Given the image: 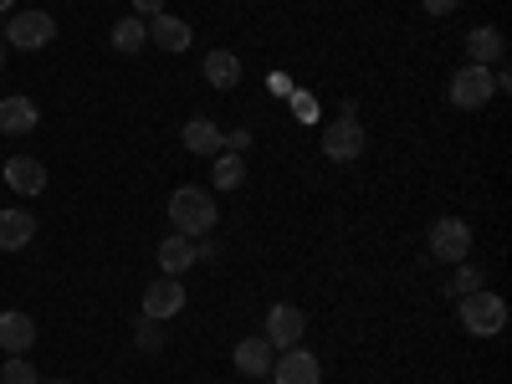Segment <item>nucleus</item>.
I'll return each mask as SVG.
<instances>
[{"label":"nucleus","instance_id":"nucleus-1","mask_svg":"<svg viewBox=\"0 0 512 384\" xmlns=\"http://www.w3.org/2000/svg\"><path fill=\"white\" fill-rule=\"evenodd\" d=\"M216 221H221V205H216V195H210V190L180 185L175 195H169V226H175V236L200 241V236L216 231Z\"/></svg>","mask_w":512,"mask_h":384},{"label":"nucleus","instance_id":"nucleus-2","mask_svg":"<svg viewBox=\"0 0 512 384\" xmlns=\"http://www.w3.org/2000/svg\"><path fill=\"white\" fill-rule=\"evenodd\" d=\"M456 318H461V328L472 333V338H497L502 328H507V303L497 292H466V297H456Z\"/></svg>","mask_w":512,"mask_h":384},{"label":"nucleus","instance_id":"nucleus-3","mask_svg":"<svg viewBox=\"0 0 512 384\" xmlns=\"http://www.w3.org/2000/svg\"><path fill=\"white\" fill-rule=\"evenodd\" d=\"M446 98H451V108H461V113H482V108L497 98V88H492V67H477V62L456 67Z\"/></svg>","mask_w":512,"mask_h":384},{"label":"nucleus","instance_id":"nucleus-4","mask_svg":"<svg viewBox=\"0 0 512 384\" xmlns=\"http://www.w3.org/2000/svg\"><path fill=\"white\" fill-rule=\"evenodd\" d=\"M369 149V134H364V123L354 113H338L333 123H323V154L333 164H359Z\"/></svg>","mask_w":512,"mask_h":384},{"label":"nucleus","instance_id":"nucleus-5","mask_svg":"<svg viewBox=\"0 0 512 384\" xmlns=\"http://www.w3.org/2000/svg\"><path fill=\"white\" fill-rule=\"evenodd\" d=\"M52 36H57V21L47 11H16L6 31H0V41L16 52H41V47H52Z\"/></svg>","mask_w":512,"mask_h":384},{"label":"nucleus","instance_id":"nucleus-6","mask_svg":"<svg viewBox=\"0 0 512 384\" xmlns=\"http://www.w3.org/2000/svg\"><path fill=\"white\" fill-rule=\"evenodd\" d=\"M431 256H436V262H446V267L466 262V256H472V226H466L461 216H441L431 226Z\"/></svg>","mask_w":512,"mask_h":384},{"label":"nucleus","instance_id":"nucleus-7","mask_svg":"<svg viewBox=\"0 0 512 384\" xmlns=\"http://www.w3.org/2000/svg\"><path fill=\"white\" fill-rule=\"evenodd\" d=\"M303 333H308V318H303V308H297V303H272V308H267L262 338H267L277 354L292 349V344H303Z\"/></svg>","mask_w":512,"mask_h":384},{"label":"nucleus","instance_id":"nucleus-8","mask_svg":"<svg viewBox=\"0 0 512 384\" xmlns=\"http://www.w3.org/2000/svg\"><path fill=\"white\" fill-rule=\"evenodd\" d=\"M272 379H277V384H323V364H318L313 349L292 344V349H282V354L272 359Z\"/></svg>","mask_w":512,"mask_h":384},{"label":"nucleus","instance_id":"nucleus-9","mask_svg":"<svg viewBox=\"0 0 512 384\" xmlns=\"http://www.w3.org/2000/svg\"><path fill=\"white\" fill-rule=\"evenodd\" d=\"M180 308H185V282L180 277H154L144 287V318L164 323V318H175Z\"/></svg>","mask_w":512,"mask_h":384},{"label":"nucleus","instance_id":"nucleus-10","mask_svg":"<svg viewBox=\"0 0 512 384\" xmlns=\"http://www.w3.org/2000/svg\"><path fill=\"white\" fill-rule=\"evenodd\" d=\"M231 359H236V374H246V379H267V374H272V359H277V349L267 344L262 333H251V338H236Z\"/></svg>","mask_w":512,"mask_h":384},{"label":"nucleus","instance_id":"nucleus-11","mask_svg":"<svg viewBox=\"0 0 512 384\" xmlns=\"http://www.w3.org/2000/svg\"><path fill=\"white\" fill-rule=\"evenodd\" d=\"M149 41L159 52H169V57H180V52H190V41H195V31H190V21L185 16H169V11H159L154 21H149Z\"/></svg>","mask_w":512,"mask_h":384},{"label":"nucleus","instance_id":"nucleus-12","mask_svg":"<svg viewBox=\"0 0 512 384\" xmlns=\"http://www.w3.org/2000/svg\"><path fill=\"white\" fill-rule=\"evenodd\" d=\"M502 57H507L502 26H472V31H466V62H477V67H502Z\"/></svg>","mask_w":512,"mask_h":384},{"label":"nucleus","instance_id":"nucleus-13","mask_svg":"<svg viewBox=\"0 0 512 384\" xmlns=\"http://www.w3.org/2000/svg\"><path fill=\"white\" fill-rule=\"evenodd\" d=\"M31 344H36V318L21 308L0 313V354H31Z\"/></svg>","mask_w":512,"mask_h":384},{"label":"nucleus","instance_id":"nucleus-14","mask_svg":"<svg viewBox=\"0 0 512 384\" xmlns=\"http://www.w3.org/2000/svg\"><path fill=\"white\" fill-rule=\"evenodd\" d=\"M36 123H41V108H36L31 98H21V93L0 98V134L26 139V134H36Z\"/></svg>","mask_w":512,"mask_h":384},{"label":"nucleus","instance_id":"nucleus-15","mask_svg":"<svg viewBox=\"0 0 512 384\" xmlns=\"http://www.w3.org/2000/svg\"><path fill=\"white\" fill-rule=\"evenodd\" d=\"M200 72H205V82H210V88H216V93H236V88H241V57H236L231 47H216V52H205Z\"/></svg>","mask_w":512,"mask_h":384},{"label":"nucleus","instance_id":"nucleus-16","mask_svg":"<svg viewBox=\"0 0 512 384\" xmlns=\"http://www.w3.org/2000/svg\"><path fill=\"white\" fill-rule=\"evenodd\" d=\"M6 185H11V195H41L47 190V164L31 159V154H11L6 159Z\"/></svg>","mask_w":512,"mask_h":384},{"label":"nucleus","instance_id":"nucleus-17","mask_svg":"<svg viewBox=\"0 0 512 384\" xmlns=\"http://www.w3.org/2000/svg\"><path fill=\"white\" fill-rule=\"evenodd\" d=\"M31 236H36V216L26 205L0 210V251H21V246H31Z\"/></svg>","mask_w":512,"mask_h":384},{"label":"nucleus","instance_id":"nucleus-18","mask_svg":"<svg viewBox=\"0 0 512 384\" xmlns=\"http://www.w3.org/2000/svg\"><path fill=\"white\" fill-rule=\"evenodd\" d=\"M154 256H159V272L164 277H185L195 267V241L190 236H164Z\"/></svg>","mask_w":512,"mask_h":384},{"label":"nucleus","instance_id":"nucleus-19","mask_svg":"<svg viewBox=\"0 0 512 384\" xmlns=\"http://www.w3.org/2000/svg\"><path fill=\"white\" fill-rule=\"evenodd\" d=\"M180 139H185V149H190V154H200V159H216V154L226 149V134H221V128L210 123V118H190Z\"/></svg>","mask_w":512,"mask_h":384},{"label":"nucleus","instance_id":"nucleus-20","mask_svg":"<svg viewBox=\"0 0 512 384\" xmlns=\"http://www.w3.org/2000/svg\"><path fill=\"white\" fill-rule=\"evenodd\" d=\"M210 185H216L221 195H236L246 185V159L231 154V149H221L216 159H210Z\"/></svg>","mask_w":512,"mask_h":384},{"label":"nucleus","instance_id":"nucleus-21","mask_svg":"<svg viewBox=\"0 0 512 384\" xmlns=\"http://www.w3.org/2000/svg\"><path fill=\"white\" fill-rule=\"evenodd\" d=\"M113 52L118 57H139L144 47H149V21H139V16H123V21H113Z\"/></svg>","mask_w":512,"mask_h":384},{"label":"nucleus","instance_id":"nucleus-22","mask_svg":"<svg viewBox=\"0 0 512 384\" xmlns=\"http://www.w3.org/2000/svg\"><path fill=\"white\" fill-rule=\"evenodd\" d=\"M0 384H41L36 364L26 354H6V369H0Z\"/></svg>","mask_w":512,"mask_h":384},{"label":"nucleus","instance_id":"nucleus-23","mask_svg":"<svg viewBox=\"0 0 512 384\" xmlns=\"http://www.w3.org/2000/svg\"><path fill=\"white\" fill-rule=\"evenodd\" d=\"M487 287V277H482V267H472V262H456V277H451V297H466V292H482Z\"/></svg>","mask_w":512,"mask_h":384},{"label":"nucleus","instance_id":"nucleus-24","mask_svg":"<svg viewBox=\"0 0 512 384\" xmlns=\"http://www.w3.org/2000/svg\"><path fill=\"white\" fill-rule=\"evenodd\" d=\"M139 349H144V354H159V349H164V333H159V323H154V318H144V323H139Z\"/></svg>","mask_w":512,"mask_h":384},{"label":"nucleus","instance_id":"nucleus-25","mask_svg":"<svg viewBox=\"0 0 512 384\" xmlns=\"http://www.w3.org/2000/svg\"><path fill=\"white\" fill-rule=\"evenodd\" d=\"M287 98H292V113L303 118V123H313V118H318V103H313V93H303V88H297V93H287Z\"/></svg>","mask_w":512,"mask_h":384},{"label":"nucleus","instance_id":"nucleus-26","mask_svg":"<svg viewBox=\"0 0 512 384\" xmlns=\"http://www.w3.org/2000/svg\"><path fill=\"white\" fill-rule=\"evenodd\" d=\"M226 149H231V154H246V149H251V128H231V134H226Z\"/></svg>","mask_w":512,"mask_h":384},{"label":"nucleus","instance_id":"nucleus-27","mask_svg":"<svg viewBox=\"0 0 512 384\" xmlns=\"http://www.w3.org/2000/svg\"><path fill=\"white\" fill-rule=\"evenodd\" d=\"M420 6H425V16H451L461 0H420Z\"/></svg>","mask_w":512,"mask_h":384},{"label":"nucleus","instance_id":"nucleus-28","mask_svg":"<svg viewBox=\"0 0 512 384\" xmlns=\"http://www.w3.org/2000/svg\"><path fill=\"white\" fill-rule=\"evenodd\" d=\"M159 11H164V0H134V16L139 21H154Z\"/></svg>","mask_w":512,"mask_h":384},{"label":"nucleus","instance_id":"nucleus-29","mask_svg":"<svg viewBox=\"0 0 512 384\" xmlns=\"http://www.w3.org/2000/svg\"><path fill=\"white\" fill-rule=\"evenodd\" d=\"M216 256H221L216 241H200V246H195V262H216Z\"/></svg>","mask_w":512,"mask_h":384},{"label":"nucleus","instance_id":"nucleus-30","mask_svg":"<svg viewBox=\"0 0 512 384\" xmlns=\"http://www.w3.org/2000/svg\"><path fill=\"white\" fill-rule=\"evenodd\" d=\"M267 88H272V93H277V98H287V93H292V82H287V77H277V72H272V82H267Z\"/></svg>","mask_w":512,"mask_h":384},{"label":"nucleus","instance_id":"nucleus-31","mask_svg":"<svg viewBox=\"0 0 512 384\" xmlns=\"http://www.w3.org/2000/svg\"><path fill=\"white\" fill-rule=\"evenodd\" d=\"M6 52H11V47H6V41H0V72H6Z\"/></svg>","mask_w":512,"mask_h":384},{"label":"nucleus","instance_id":"nucleus-32","mask_svg":"<svg viewBox=\"0 0 512 384\" xmlns=\"http://www.w3.org/2000/svg\"><path fill=\"white\" fill-rule=\"evenodd\" d=\"M11 6H16V0H0V16H11Z\"/></svg>","mask_w":512,"mask_h":384},{"label":"nucleus","instance_id":"nucleus-33","mask_svg":"<svg viewBox=\"0 0 512 384\" xmlns=\"http://www.w3.org/2000/svg\"><path fill=\"white\" fill-rule=\"evenodd\" d=\"M41 384H67V379H41Z\"/></svg>","mask_w":512,"mask_h":384}]
</instances>
